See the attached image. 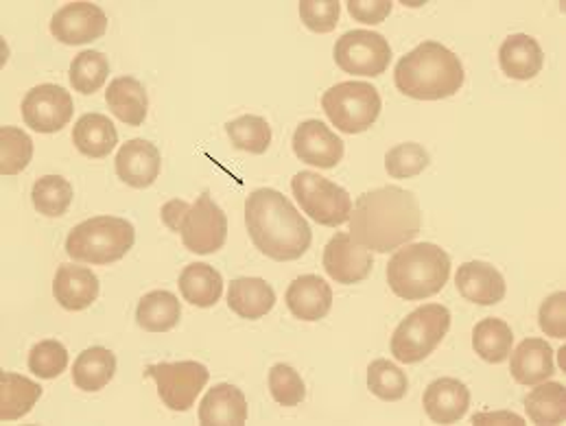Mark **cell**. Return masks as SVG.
Instances as JSON below:
<instances>
[{
    "label": "cell",
    "mask_w": 566,
    "mask_h": 426,
    "mask_svg": "<svg viewBox=\"0 0 566 426\" xmlns=\"http://www.w3.org/2000/svg\"><path fill=\"white\" fill-rule=\"evenodd\" d=\"M422 215L411 190L382 186L364 193L350 215V237L377 254L394 252L420 235Z\"/></svg>",
    "instance_id": "1"
},
{
    "label": "cell",
    "mask_w": 566,
    "mask_h": 426,
    "mask_svg": "<svg viewBox=\"0 0 566 426\" xmlns=\"http://www.w3.org/2000/svg\"><path fill=\"white\" fill-rule=\"evenodd\" d=\"M245 226L252 243L274 260H297L311 248V228L283 193L259 188L245 199Z\"/></svg>",
    "instance_id": "2"
},
{
    "label": "cell",
    "mask_w": 566,
    "mask_h": 426,
    "mask_svg": "<svg viewBox=\"0 0 566 426\" xmlns=\"http://www.w3.org/2000/svg\"><path fill=\"white\" fill-rule=\"evenodd\" d=\"M460 58L440 42L427 40L407 53L394 71V84L418 101H440L460 92L464 85Z\"/></svg>",
    "instance_id": "3"
},
{
    "label": "cell",
    "mask_w": 566,
    "mask_h": 426,
    "mask_svg": "<svg viewBox=\"0 0 566 426\" xmlns=\"http://www.w3.org/2000/svg\"><path fill=\"white\" fill-rule=\"evenodd\" d=\"M449 276L451 258L433 243L405 246L387 264L389 289L407 302H420L440 293Z\"/></svg>",
    "instance_id": "4"
},
{
    "label": "cell",
    "mask_w": 566,
    "mask_h": 426,
    "mask_svg": "<svg viewBox=\"0 0 566 426\" xmlns=\"http://www.w3.org/2000/svg\"><path fill=\"white\" fill-rule=\"evenodd\" d=\"M136 230L127 219L101 215L75 226L66 239V254L80 262L109 264L134 248Z\"/></svg>",
    "instance_id": "5"
},
{
    "label": "cell",
    "mask_w": 566,
    "mask_h": 426,
    "mask_svg": "<svg viewBox=\"0 0 566 426\" xmlns=\"http://www.w3.org/2000/svg\"><path fill=\"white\" fill-rule=\"evenodd\" d=\"M451 329V311L442 304H424L409 313L391 337V354L400 363L424 361Z\"/></svg>",
    "instance_id": "6"
},
{
    "label": "cell",
    "mask_w": 566,
    "mask_h": 426,
    "mask_svg": "<svg viewBox=\"0 0 566 426\" xmlns=\"http://www.w3.org/2000/svg\"><path fill=\"white\" fill-rule=\"evenodd\" d=\"M322 107L339 132L355 136L377 123L380 94L368 82H344L324 92Z\"/></svg>",
    "instance_id": "7"
},
{
    "label": "cell",
    "mask_w": 566,
    "mask_h": 426,
    "mask_svg": "<svg viewBox=\"0 0 566 426\" xmlns=\"http://www.w3.org/2000/svg\"><path fill=\"white\" fill-rule=\"evenodd\" d=\"M291 190L302 212L319 226L337 228L350 221L353 197L339 184L322 177L313 170H302L291 179Z\"/></svg>",
    "instance_id": "8"
},
{
    "label": "cell",
    "mask_w": 566,
    "mask_h": 426,
    "mask_svg": "<svg viewBox=\"0 0 566 426\" xmlns=\"http://www.w3.org/2000/svg\"><path fill=\"white\" fill-rule=\"evenodd\" d=\"M391 60L389 42L375 31L357 29L344 33L335 44V62L348 75L380 77Z\"/></svg>",
    "instance_id": "9"
},
{
    "label": "cell",
    "mask_w": 566,
    "mask_h": 426,
    "mask_svg": "<svg viewBox=\"0 0 566 426\" xmlns=\"http://www.w3.org/2000/svg\"><path fill=\"white\" fill-rule=\"evenodd\" d=\"M145 376L156 381L158 394L171 412H189L201 389L206 387L210 372L197 361H180L149 365Z\"/></svg>",
    "instance_id": "10"
},
{
    "label": "cell",
    "mask_w": 566,
    "mask_h": 426,
    "mask_svg": "<svg viewBox=\"0 0 566 426\" xmlns=\"http://www.w3.org/2000/svg\"><path fill=\"white\" fill-rule=\"evenodd\" d=\"M178 235H182V241L192 254H214L228 239V217L210 195L203 193L185 210Z\"/></svg>",
    "instance_id": "11"
},
{
    "label": "cell",
    "mask_w": 566,
    "mask_h": 426,
    "mask_svg": "<svg viewBox=\"0 0 566 426\" xmlns=\"http://www.w3.org/2000/svg\"><path fill=\"white\" fill-rule=\"evenodd\" d=\"M75 114V103L71 92L62 85H35L22 98V118L27 127L40 134L62 132Z\"/></svg>",
    "instance_id": "12"
},
{
    "label": "cell",
    "mask_w": 566,
    "mask_h": 426,
    "mask_svg": "<svg viewBox=\"0 0 566 426\" xmlns=\"http://www.w3.org/2000/svg\"><path fill=\"white\" fill-rule=\"evenodd\" d=\"M107 31V15L93 2L64 4L51 18V33L62 44H88L103 38Z\"/></svg>",
    "instance_id": "13"
},
{
    "label": "cell",
    "mask_w": 566,
    "mask_h": 426,
    "mask_svg": "<svg viewBox=\"0 0 566 426\" xmlns=\"http://www.w3.org/2000/svg\"><path fill=\"white\" fill-rule=\"evenodd\" d=\"M295 156L319 169H335L344 158V141L322 121H304L293 134Z\"/></svg>",
    "instance_id": "14"
},
{
    "label": "cell",
    "mask_w": 566,
    "mask_h": 426,
    "mask_svg": "<svg viewBox=\"0 0 566 426\" xmlns=\"http://www.w3.org/2000/svg\"><path fill=\"white\" fill-rule=\"evenodd\" d=\"M373 252L348 232H337L324 250V269L337 284H357L373 273Z\"/></svg>",
    "instance_id": "15"
},
{
    "label": "cell",
    "mask_w": 566,
    "mask_h": 426,
    "mask_svg": "<svg viewBox=\"0 0 566 426\" xmlns=\"http://www.w3.org/2000/svg\"><path fill=\"white\" fill-rule=\"evenodd\" d=\"M427 416L438 425L460 423L471 405L469 387L458 378H438L424 389L422 398Z\"/></svg>",
    "instance_id": "16"
},
{
    "label": "cell",
    "mask_w": 566,
    "mask_h": 426,
    "mask_svg": "<svg viewBox=\"0 0 566 426\" xmlns=\"http://www.w3.org/2000/svg\"><path fill=\"white\" fill-rule=\"evenodd\" d=\"M286 306L302 322H319L333 306V289L319 276H300L286 289Z\"/></svg>",
    "instance_id": "17"
},
{
    "label": "cell",
    "mask_w": 566,
    "mask_h": 426,
    "mask_svg": "<svg viewBox=\"0 0 566 426\" xmlns=\"http://www.w3.org/2000/svg\"><path fill=\"white\" fill-rule=\"evenodd\" d=\"M160 152L145 138L125 143L116 156V175L132 188H149L160 175Z\"/></svg>",
    "instance_id": "18"
},
{
    "label": "cell",
    "mask_w": 566,
    "mask_h": 426,
    "mask_svg": "<svg viewBox=\"0 0 566 426\" xmlns=\"http://www.w3.org/2000/svg\"><path fill=\"white\" fill-rule=\"evenodd\" d=\"M455 284H458V291L469 302L481 304V306L499 304L505 298V280L501 271L490 262H481V260L464 262L458 269Z\"/></svg>",
    "instance_id": "19"
},
{
    "label": "cell",
    "mask_w": 566,
    "mask_h": 426,
    "mask_svg": "<svg viewBox=\"0 0 566 426\" xmlns=\"http://www.w3.org/2000/svg\"><path fill=\"white\" fill-rule=\"evenodd\" d=\"M499 64L507 77L527 82L541 75L545 66V55L541 44L532 35L514 33L503 40L499 49Z\"/></svg>",
    "instance_id": "20"
},
{
    "label": "cell",
    "mask_w": 566,
    "mask_h": 426,
    "mask_svg": "<svg viewBox=\"0 0 566 426\" xmlns=\"http://www.w3.org/2000/svg\"><path fill=\"white\" fill-rule=\"evenodd\" d=\"M53 295L66 311H84L98 298V278L88 267L62 264L53 280Z\"/></svg>",
    "instance_id": "21"
},
{
    "label": "cell",
    "mask_w": 566,
    "mask_h": 426,
    "mask_svg": "<svg viewBox=\"0 0 566 426\" xmlns=\"http://www.w3.org/2000/svg\"><path fill=\"white\" fill-rule=\"evenodd\" d=\"M248 420V401L230 383L214 385L199 405V423L206 426H243Z\"/></svg>",
    "instance_id": "22"
},
{
    "label": "cell",
    "mask_w": 566,
    "mask_h": 426,
    "mask_svg": "<svg viewBox=\"0 0 566 426\" xmlns=\"http://www.w3.org/2000/svg\"><path fill=\"white\" fill-rule=\"evenodd\" d=\"M512 354V363H510V372L514 376L516 383L521 385H538L547 378H552V374L556 372L554 365V350L545 340L521 341L518 347Z\"/></svg>",
    "instance_id": "23"
},
{
    "label": "cell",
    "mask_w": 566,
    "mask_h": 426,
    "mask_svg": "<svg viewBox=\"0 0 566 426\" xmlns=\"http://www.w3.org/2000/svg\"><path fill=\"white\" fill-rule=\"evenodd\" d=\"M228 304L243 320H261L274 309L276 293L263 278H237L230 284Z\"/></svg>",
    "instance_id": "24"
},
{
    "label": "cell",
    "mask_w": 566,
    "mask_h": 426,
    "mask_svg": "<svg viewBox=\"0 0 566 426\" xmlns=\"http://www.w3.org/2000/svg\"><path fill=\"white\" fill-rule=\"evenodd\" d=\"M105 101L112 114L129 127H140L147 118V110H149L147 90L134 77L114 80L105 92Z\"/></svg>",
    "instance_id": "25"
},
{
    "label": "cell",
    "mask_w": 566,
    "mask_h": 426,
    "mask_svg": "<svg viewBox=\"0 0 566 426\" xmlns=\"http://www.w3.org/2000/svg\"><path fill=\"white\" fill-rule=\"evenodd\" d=\"M73 143L88 158H107L118 143L114 123L103 114H84L73 129Z\"/></svg>",
    "instance_id": "26"
},
{
    "label": "cell",
    "mask_w": 566,
    "mask_h": 426,
    "mask_svg": "<svg viewBox=\"0 0 566 426\" xmlns=\"http://www.w3.org/2000/svg\"><path fill=\"white\" fill-rule=\"evenodd\" d=\"M42 396V387L27 376L2 372L0 374V420L13 423L27 416Z\"/></svg>",
    "instance_id": "27"
},
{
    "label": "cell",
    "mask_w": 566,
    "mask_h": 426,
    "mask_svg": "<svg viewBox=\"0 0 566 426\" xmlns=\"http://www.w3.org/2000/svg\"><path fill=\"white\" fill-rule=\"evenodd\" d=\"M182 309L180 300L171 291L147 293L136 309L138 326L149 333H167L180 324Z\"/></svg>",
    "instance_id": "28"
},
{
    "label": "cell",
    "mask_w": 566,
    "mask_h": 426,
    "mask_svg": "<svg viewBox=\"0 0 566 426\" xmlns=\"http://www.w3.org/2000/svg\"><path fill=\"white\" fill-rule=\"evenodd\" d=\"M180 291L192 306L208 309L219 302L223 293V278L214 267L206 262H192L180 273Z\"/></svg>",
    "instance_id": "29"
},
{
    "label": "cell",
    "mask_w": 566,
    "mask_h": 426,
    "mask_svg": "<svg viewBox=\"0 0 566 426\" xmlns=\"http://www.w3.org/2000/svg\"><path fill=\"white\" fill-rule=\"evenodd\" d=\"M116 374V356L107 347L84 350L73 367V383L82 392H101Z\"/></svg>",
    "instance_id": "30"
},
{
    "label": "cell",
    "mask_w": 566,
    "mask_h": 426,
    "mask_svg": "<svg viewBox=\"0 0 566 426\" xmlns=\"http://www.w3.org/2000/svg\"><path fill=\"white\" fill-rule=\"evenodd\" d=\"M512 329L496 318L481 320L472 331V347L485 363H503L512 352Z\"/></svg>",
    "instance_id": "31"
},
{
    "label": "cell",
    "mask_w": 566,
    "mask_h": 426,
    "mask_svg": "<svg viewBox=\"0 0 566 426\" xmlns=\"http://www.w3.org/2000/svg\"><path fill=\"white\" fill-rule=\"evenodd\" d=\"M525 409L534 425H563L566 420V389L560 383H538L525 398Z\"/></svg>",
    "instance_id": "32"
},
{
    "label": "cell",
    "mask_w": 566,
    "mask_h": 426,
    "mask_svg": "<svg viewBox=\"0 0 566 426\" xmlns=\"http://www.w3.org/2000/svg\"><path fill=\"white\" fill-rule=\"evenodd\" d=\"M232 145L248 154H265L272 145V127L263 116L245 114L226 125Z\"/></svg>",
    "instance_id": "33"
},
{
    "label": "cell",
    "mask_w": 566,
    "mask_h": 426,
    "mask_svg": "<svg viewBox=\"0 0 566 426\" xmlns=\"http://www.w3.org/2000/svg\"><path fill=\"white\" fill-rule=\"evenodd\" d=\"M31 199L40 215L62 217L73 201V186L62 175H44L33 184Z\"/></svg>",
    "instance_id": "34"
},
{
    "label": "cell",
    "mask_w": 566,
    "mask_h": 426,
    "mask_svg": "<svg viewBox=\"0 0 566 426\" xmlns=\"http://www.w3.org/2000/svg\"><path fill=\"white\" fill-rule=\"evenodd\" d=\"M33 156V141L20 127H0V173L18 175L27 169Z\"/></svg>",
    "instance_id": "35"
},
{
    "label": "cell",
    "mask_w": 566,
    "mask_h": 426,
    "mask_svg": "<svg viewBox=\"0 0 566 426\" xmlns=\"http://www.w3.org/2000/svg\"><path fill=\"white\" fill-rule=\"evenodd\" d=\"M71 85L80 94H95L107 82L109 62L98 51H82L71 64Z\"/></svg>",
    "instance_id": "36"
},
{
    "label": "cell",
    "mask_w": 566,
    "mask_h": 426,
    "mask_svg": "<svg viewBox=\"0 0 566 426\" xmlns=\"http://www.w3.org/2000/svg\"><path fill=\"white\" fill-rule=\"evenodd\" d=\"M368 387L380 401L394 403V401H402L407 396L409 381H407V374L398 365L389 363L387 359H377L368 367Z\"/></svg>",
    "instance_id": "37"
},
{
    "label": "cell",
    "mask_w": 566,
    "mask_h": 426,
    "mask_svg": "<svg viewBox=\"0 0 566 426\" xmlns=\"http://www.w3.org/2000/svg\"><path fill=\"white\" fill-rule=\"evenodd\" d=\"M429 154L418 143H402L387 152L385 156V169L394 179H407L416 177L429 167Z\"/></svg>",
    "instance_id": "38"
},
{
    "label": "cell",
    "mask_w": 566,
    "mask_h": 426,
    "mask_svg": "<svg viewBox=\"0 0 566 426\" xmlns=\"http://www.w3.org/2000/svg\"><path fill=\"white\" fill-rule=\"evenodd\" d=\"M69 365V350L60 341H40L29 352V370L40 378H57Z\"/></svg>",
    "instance_id": "39"
},
{
    "label": "cell",
    "mask_w": 566,
    "mask_h": 426,
    "mask_svg": "<svg viewBox=\"0 0 566 426\" xmlns=\"http://www.w3.org/2000/svg\"><path fill=\"white\" fill-rule=\"evenodd\" d=\"M270 392L274 396V401L283 407H295L304 401L306 396V387L302 376L291 367L279 363L272 367L270 372Z\"/></svg>",
    "instance_id": "40"
},
{
    "label": "cell",
    "mask_w": 566,
    "mask_h": 426,
    "mask_svg": "<svg viewBox=\"0 0 566 426\" xmlns=\"http://www.w3.org/2000/svg\"><path fill=\"white\" fill-rule=\"evenodd\" d=\"M339 0H302L300 18L313 33H331L339 22Z\"/></svg>",
    "instance_id": "41"
},
{
    "label": "cell",
    "mask_w": 566,
    "mask_h": 426,
    "mask_svg": "<svg viewBox=\"0 0 566 426\" xmlns=\"http://www.w3.org/2000/svg\"><path fill=\"white\" fill-rule=\"evenodd\" d=\"M541 320V329L545 335L556 337V340H565L566 337V293L558 291L554 295H549L538 313Z\"/></svg>",
    "instance_id": "42"
},
{
    "label": "cell",
    "mask_w": 566,
    "mask_h": 426,
    "mask_svg": "<svg viewBox=\"0 0 566 426\" xmlns=\"http://www.w3.org/2000/svg\"><path fill=\"white\" fill-rule=\"evenodd\" d=\"M348 11L359 22L378 24L391 13V2L389 0H350Z\"/></svg>",
    "instance_id": "43"
},
{
    "label": "cell",
    "mask_w": 566,
    "mask_h": 426,
    "mask_svg": "<svg viewBox=\"0 0 566 426\" xmlns=\"http://www.w3.org/2000/svg\"><path fill=\"white\" fill-rule=\"evenodd\" d=\"M189 208V204L187 201H182V199H174V201H169L165 208H163V221L167 224V228H171L174 232H178V228H180V221H182V217H185V210Z\"/></svg>",
    "instance_id": "44"
},
{
    "label": "cell",
    "mask_w": 566,
    "mask_h": 426,
    "mask_svg": "<svg viewBox=\"0 0 566 426\" xmlns=\"http://www.w3.org/2000/svg\"><path fill=\"white\" fill-rule=\"evenodd\" d=\"M525 425V420L516 414H481V416H474L472 418V425Z\"/></svg>",
    "instance_id": "45"
}]
</instances>
